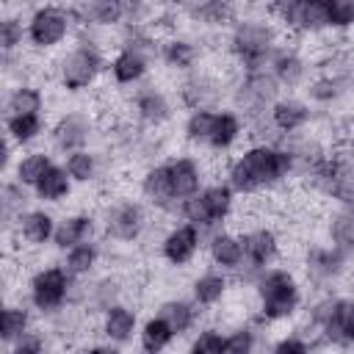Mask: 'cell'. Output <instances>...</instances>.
<instances>
[{
    "mask_svg": "<svg viewBox=\"0 0 354 354\" xmlns=\"http://www.w3.org/2000/svg\"><path fill=\"white\" fill-rule=\"evenodd\" d=\"M318 343L307 335V332H285L282 337H277L274 343H271V351H277V354H307L310 348H315Z\"/></svg>",
    "mask_w": 354,
    "mask_h": 354,
    "instance_id": "obj_47",
    "label": "cell"
},
{
    "mask_svg": "<svg viewBox=\"0 0 354 354\" xmlns=\"http://www.w3.org/2000/svg\"><path fill=\"white\" fill-rule=\"evenodd\" d=\"M224 180L241 196L274 191L293 180V155L282 141H252L227 160Z\"/></svg>",
    "mask_w": 354,
    "mask_h": 354,
    "instance_id": "obj_1",
    "label": "cell"
},
{
    "mask_svg": "<svg viewBox=\"0 0 354 354\" xmlns=\"http://www.w3.org/2000/svg\"><path fill=\"white\" fill-rule=\"evenodd\" d=\"M202 246H205V235H202V230L196 227V224H191V221H180V224H171L163 235H160V241H158V252H160V257L171 266V268H185V266H191L194 260H196V254L202 252Z\"/></svg>",
    "mask_w": 354,
    "mask_h": 354,
    "instance_id": "obj_15",
    "label": "cell"
},
{
    "mask_svg": "<svg viewBox=\"0 0 354 354\" xmlns=\"http://www.w3.org/2000/svg\"><path fill=\"white\" fill-rule=\"evenodd\" d=\"M354 268V252L324 241V243H310L304 254V274L307 282L315 285V290H332L335 282H340L346 274Z\"/></svg>",
    "mask_w": 354,
    "mask_h": 354,
    "instance_id": "obj_11",
    "label": "cell"
},
{
    "mask_svg": "<svg viewBox=\"0 0 354 354\" xmlns=\"http://www.w3.org/2000/svg\"><path fill=\"white\" fill-rule=\"evenodd\" d=\"M343 149H346L348 155H354V130L348 133V138H346V147H343Z\"/></svg>",
    "mask_w": 354,
    "mask_h": 354,
    "instance_id": "obj_51",
    "label": "cell"
},
{
    "mask_svg": "<svg viewBox=\"0 0 354 354\" xmlns=\"http://www.w3.org/2000/svg\"><path fill=\"white\" fill-rule=\"evenodd\" d=\"M304 188L337 205H354V155H348L346 149H332L304 183Z\"/></svg>",
    "mask_w": 354,
    "mask_h": 354,
    "instance_id": "obj_9",
    "label": "cell"
},
{
    "mask_svg": "<svg viewBox=\"0 0 354 354\" xmlns=\"http://www.w3.org/2000/svg\"><path fill=\"white\" fill-rule=\"evenodd\" d=\"M188 348L196 354H221L227 351V335L218 326H202L188 343Z\"/></svg>",
    "mask_w": 354,
    "mask_h": 354,
    "instance_id": "obj_45",
    "label": "cell"
},
{
    "mask_svg": "<svg viewBox=\"0 0 354 354\" xmlns=\"http://www.w3.org/2000/svg\"><path fill=\"white\" fill-rule=\"evenodd\" d=\"M28 329H33V307L25 304V301H6L3 315H0V343H3V348H8Z\"/></svg>",
    "mask_w": 354,
    "mask_h": 354,
    "instance_id": "obj_36",
    "label": "cell"
},
{
    "mask_svg": "<svg viewBox=\"0 0 354 354\" xmlns=\"http://www.w3.org/2000/svg\"><path fill=\"white\" fill-rule=\"evenodd\" d=\"M279 44H282V28L271 17L243 14L227 28V53L241 72L268 69Z\"/></svg>",
    "mask_w": 354,
    "mask_h": 354,
    "instance_id": "obj_2",
    "label": "cell"
},
{
    "mask_svg": "<svg viewBox=\"0 0 354 354\" xmlns=\"http://www.w3.org/2000/svg\"><path fill=\"white\" fill-rule=\"evenodd\" d=\"M271 116V127L279 138L293 136L299 130H307L313 122V105L307 102V97H296V94H279L274 100V105L268 108Z\"/></svg>",
    "mask_w": 354,
    "mask_h": 354,
    "instance_id": "obj_17",
    "label": "cell"
},
{
    "mask_svg": "<svg viewBox=\"0 0 354 354\" xmlns=\"http://www.w3.org/2000/svg\"><path fill=\"white\" fill-rule=\"evenodd\" d=\"M97 133V122L88 111L83 108H69L64 113L55 116V122L47 127V136H50V144L55 152L61 155H69V152H77V149H86L91 144Z\"/></svg>",
    "mask_w": 354,
    "mask_h": 354,
    "instance_id": "obj_13",
    "label": "cell"
},
{
    "mask_svg": "<svg viewBox=\"0 0 354 354\" xmlns=\"http://www.w3.org/2000/svg\"><path fill=\"white\" fill-rule=\"evenodd\" d=\"M44 91L39 83H30V80H17L8 91H6V100H3V108L6 113H44Z\"/></svg>",
    "mask_w": 354,
    "mask_h": 354,
    "instance_id": "obj_35",
    "label": "cell"
},
{
    "mask_svg": "<svg viewBox=\"0 0 354 354\" xmlns=\"http://www.w3.org/2000/svg\"><path fill=\"white\" fill-rule=\"evenodd\" d=\"M53 163H55V160H53V155H50L47 149H33V152H25V155L17 158L14 171H11L8 177H14L17 183H22V185H28V188L33 191V185L41 180V174H44Z\"/></svg>",
    "mask_w": 354,
    "mask_h": 354,
    "instance_id": "obj_38",
    "label": "cell"
},
{
    "mask_svg": "<svg viewBox=\"0 0 354 354\" xmlns=\"http://www.w3.org/2000/svg\"><path fill=\"white\" fill-rule=\"evenodd\" d=\"M130 111L136 116V124H141L147 130H160L174 119L177 100H171L155 83H141L130 94Z\"/></svg>",
    "mask_w": 354,
    "mask_h": 354,
    "instance_id": "obj_14",
    "label": "cell"
},
{
    "mask_svg": "<svg viewBox=\"0 0 354 354\" xmlns=\"http://www.w3.org/2000/svg\"><path fill=\"white\" fill-rule=\"evenodd\" d=\"M177 340V335H174V329L155 313V315H149L141 326H138V346L147 351V354H158V351H163V348H169L171 343Z\"/></svg>",
    "mask_w": 354,
    "mask_h": 354,
    "instance_id": "obj_39",
    "label": "cell"
},
{
    "mask_svg": "<svg viewBox=\"0 0 354 354\" xmlns=\"http://www.w3.org/2000/svg\"><path fill=\"white\" fill-rule=\"evenodd\" d=\"M64 166H66L69 177L75 180V185H91V183L100 177V171H102V160H100V155L91 152L88 147L64 155Z\"/></svg>",
    "mask_w": 354,
    "mask_h": 354,
    "instance_id": "obj_40",
    "label": "cell"
},
{
    "mask_svg": "<svg viewBox=\"0 0 354 354\" xmlns=\"http://www.w3.org/2000/svg\"><path fill=\"white\" fill-rule=\"evenodd\" d=\"M28 207H33L30 205V188L17 183L14 177H8L0 188V221H3V235L6 238L14 235V224Z\"/></svg>",
    "mask_w": 354,
    "mask_h": 354,
    "instance_id": "obj_29",
    "label": "cell"
},
{
    "mask_svg": "<svg viewBox=\"0 0 354 354\" xmlns=\"http://www.w3.org/2000/svg\"><path fill=\"white\" fill-rule=\"evenodd\" d=\"M310 3H315V6H321V8H332L337 0H310Z\"/></svg>",
    "mask_w": 354,
    "mask_h": 354,
    "instance_id": "obj_52",
    "label": "cell"
},
{
    "mask_svg": "<svg viewBox=\"0 0 354 354\" xmlns=\"http://www.w3.org/2000/svg\"><path fill=\"white\" fill-rule=\"evenodd\" d=\"M72 185H75V180L69 177L66 166L64 163H53L41 174V180L33 185V196L41 205H58V202H64V199L72 196Z\"/></svg>",
    "mask_w": 354,
    "mask_h": 354,
    "instance_id": "obj_33",
    "label": "cell"
},
{
    "mask_svg": "<svg viewBox=\"0 0 354 354\" xmlns=\"http://www.w3.org/2000/svg\"><path fill=\"white\" fill-rule=\"evenodd\" d=\"M241 238H243V254H246L243 263L257 266V268H268L279 260L282 238L271 224H254V227L243 230Z\"/></svg>",
    "mask_w": 354,
    "mask_h": 354,
    "instance_id": "obj_19",
    "label": "cell"
},
{
    "mask_svg": "<svg viewBox=\"0 0 354 354\" xmlns=\"http://www.w3.org/2000/svg\"><path fill=\"white\" fill-rule=\"evenodd\" d=\"M100 230L108 241L133 246L138 243L149 230V205L136 196L111 199L100 207Z\"/></svg>",
    "mask_w": 354,
    "mask_h": 354,
    "instance_id": "obj_6",
    "label": "cell"
},
{
    "mask_svg": "<svg viewBox=\"0 0 354 354\" xmlns=\"http://www.w3.org/2000/svg\"><path fill=\"white\" fill-rule=\"evenodd\" d=\"M205 249H207L210 263H213L216 268H221V271H235V268H241L243 260H246L241 232L227 230V227H218V230L205 241Z\"/></svg>",
    "mask_w": 354,
    "mask_h": 354,
    "instance_id": "obj_26",
    "label": "cell"
},
{
    "mask_svg": "<svg viewBox=\"0 0 354 354\" xmlns=\"http://www.w3.org/2000/svg\"><path fill=\"white\" fill-rule=\"evenodd\" d=\"M100 260H102V246L94 238H88V241H80V243L69 246L64 252V260L61 263H64V268L75 279H88V277H94Z\"/></svg>",
    "mask_w": 354,
    "mask_h": 354,
    "instance_id": "obj_34",
    "label": "cell"
},
{
    "mask_svg": "<svg viewBox=\"0 0 354 354\" xmlns=\"http://www.w3.org/2000/svg\"><path fill=\"white\" fill-rule=\"evenodd\" d=\"M3 6H6V11H25V8H36V6H41V0H3Z\"/></svg>",
    "mask_w": 354,
    "mask_h": 354,
    "instance_id": "obj_50",
    "label": "cell"
},
{
    "mask_svg": "<svg viewBox=\"0 0 354 354\" xmlns=\"http://www.w3.org/2000/svg\"><path fill=\"white\" fill-rule=\"evenodd\" d=\"M216 113L218 108H199V111H188V116L183 119V138L194 147H207L213 124H216Z\"/></svg>",
    "mask_w": 354,
    "mask_h": 354,
    "instance_id": "obj_42",
    "label": "cell"
},
{
    "mask_svg": "<svg viewBox=\"0 0 354 354\" xmlns=\"http://www.w3.org/2000/svg\"><path fill=\"white\" fill-rule=\"evenodd\" d=\"M72 285H75V277L64 268V263H47L28 277V304L39 315L50 318L58 310L69 307Z\"/></svg>",
    "mask_w": 354,
    "mask_h": 354,
    "instance_id": "obj_8",
    "label": "cell"
},
{
    "mask_svg": "<svg viewBox=\"0 0 354 354\" xmlns=\"http://www.w3.org/2000/svg\"><path fill=\"white\" fill-rule=\"evenodd\" d=\"M47 130L44 113H6V136L22 149L41 138Z\"/></svg>",
    "mask_w": 354,
    "mask_h": 354,
    "instance_id": "obj_37",
    "label": "cell"
},
{
    "mask_svg": "<svg viewBox=\"0 0 354 354\" xmlns=\"http://www.w3.org/2000/svg\"><path fill=\"white\" fill-rule=\"evenodd\" d=\"M326 241L354 252V205H337L326 218Z\"/></svg>",
    "mask_w": 354,
    "mask_h": 354,
    "instance_id": "obj_41",
    "label": "cell"
},
{
    "mask_svg": "<svg viewBox=\"0 0 354 354\" xmlns=\"http://www.w3.org/2000/svg\"><path fill=\"white\" fill-rule=\"evenodd\" d=\"M138 313L133 304L119 301L113 307H108L105 313H100V324H97V335L113 346H127L133 337H138Z\"/></svg>",
    "mask_w": 354,
    "mask_h": 354,
    "instance_id": "obj_20",
    "label": "cell"
},
{
    "mask_svg": "<svg viewBox=\"0 0 354 354\" xmlns=\"http://www.w3.org/2000/svg\"><path fill=\"white\" fill-rule=\"evenodd\" d=\"M246 136V124L241 119V113L235 108H218L216 113V124H213V133H210V141L205 149L210 152H230L241 138Z\"/></svg>",
    "mask_w": 354,
    "mask_h": 354,
    "instance_id": "obj_30",
    "label": "cell"
},
{
    "mask_svg": "<svg viewBox=\"0 0 354 354\" xmlns=\"http://www.w3.org/2000/svg\"><path fill=\"white\" fill-rule=\"evenodd\" d=\"M97 230H100V216L97 213H91V210H72V213L58 218L55 235H53V246L58 252H66L69 246L94 238Z\"/></svg>",
    "mask_w": 354,
    "mask_h": 354,
    "instance_id": "obj_25",
    "label": "cell"
},
{
    "mask_svg": "<svg viewBox=\"0 0 354 354\" xmlns=\"http://www.w3.org/2000/svg\"><path fill=\"white\" fill-rule=\"evenodd\" d=\"M25 41H28V19H22L19 11H6L0 19V50L19 53Z\"/></svg>",
    "mask_w": 354,
    "mask_h": 354,
    "instance_id": "obj_43",
    "label": "cell"
},
{
    "mask_svg": "<svg viewBox=\"0 0 354 354\" xmlns=\"http://www.w3.org/2000/svg\"><path fill=\"white\" fill-rule=\"evenodd\" d=\"M282 86L277 83V77L271 75V69H257V72H241L232 83H230V102L232 108L241 113L243 124L268 116V108L274 105V100L279 97Z\"/></svg>",
    "mask_w": 354,
    "mask_h": 354,
    "instance_id": "obj_7",
    "label": "cell"
},
{
    "mask_svg": "<svg viewBox=\"0 0 354 354\" xmlns=\"http://www.w3.org/2000/svg\"><path fill=\"white\" fill-rule=\"evenodd\" d=\"M227 94H230V83L218 72H210V69H194L183 75V80L174 88V100L185 111L218 108Z\"/></svg>",
    "mask_w": 354,
    "mask_h": 354,
    "instance_id": "obj_12",
    "label": "cell"
},
{
    "mask_svg": "<svg viewBox=\"0 0 354 354\" xmlns=\"http://www.w3.org/2000/svg\"><path fill=\"white\" fill-rule=\"evenodd\" d=\"M55 224H58V218H55L50 210H44V207H28V210L17 218V224H14V235L6 238V241L11 243V241L17 238V241H22V246L41 249V246L53 243Z\"/></svg>",
    "mask_w": 354,
    "mask_h": 354,
    "instance_id": "obj_21",
    "label": "cell"
},
{
    "mask_svg": "<svg viewBox=\"0 0 354 354\" xmlns=\"http://www.w3.org/2000/svg\"><path fill=\"white\" fill-rule=\"evenodd\" d=\"M340 337H343V346L354 343V296L343 299V307H340Z\"/></svg>",
    "mask_w": 354,
    "mask_h": 354,
    "instance_id": "obj_49",
    "label": "cell"
},
{
    "mask_svg": "<svg viewBox=\"0 0 354 354\" xmlns=\"http://www.w3.org/2000/svg\"><path fill=\"white\" fill-rule=\"evenodd\" d=\"M304 3H307V0H266V11H268V17L288 33V30L293 28L296 14L301 11Z\"/></svg>",
    "mask_w": 354,
    "mask_h": 354,
    "instance_id": "obj_46",
    "label": "cell"
},
{
    "mask_svg": "<svg viewBox=\"0 0 354 354\" xmlns=\"http://www.w3.org/2000/svg\"><path fill=\"white\" fill-rule=\"evenodd\" d=\"M257 299V318L263 324L290 321L301 310V282L285 266H268L260 271L257 282L252 285Z\"/></svg>",
    "mask_w": 354,
    "mask_h": 354,
    "instance_id": "obj_4",
    "label": "cell"
},
{
    "mask_svg": "<svg viewBox=\"0 0 354 354\" xmlns=\"http://www.w3.org/2000/svg\"><path fill=\"white\" fill-rule=\"evenodd\" d=\"M230 285H232V279L227 277V271H221L216 266L213 268H205L202 274H196L191 279V299L202 310H213V307H218L227 299Z\"/></svg>",
    "mask_w": 354,
    "mask_h": 354,
    "instance_id": "obj_28",
    "label": "cell"
},
{
    "mask_svg": "<svg viewBox=\"0 0 354 354\" xmlns=\"http://www.w3.org/2000/svg\"><path fill=\"white\" fill-rule=\"evenodd\" d=\"M124 293H127V279L119 271H105L100 277H88L83 310H86V315H100L108 307L124 301Z\"/></svg>",
    "mask_w": 354,
    "mask_h": 354,
    "instance_id": "obj_18",
    "label": "cell"
},
{
    "mask_svg": "<svg viewBox=\"0 0 354 354\" xmlns=\"http://www.w3.org/2000/svg\"><path fill=\"white\" fill-rule=\"evenodd\" d=\"M158 315L174 329L177 337H183V335H188V332L196 326V321H199V315H202V307H199L194 299L171 296V299H163V301L158 304Z\"/></svg>",
    "mask_w": 354,
    "mask_h": 354,
    "instance_id": "obj_31",
    "label": "cell"
},
{
    "mask_svg": "<svg viewBox=\"0 0 354 354\" xmlns=\"http://www.w3.org/2000/svg\"><path fill=\"white\" fill-rule=\"evenodd\" d=\"M149 69H152V58H147L144 53H136L130 47H119L108 58V77L119 88H124V86H141L147 80Z\"/></svg>",
    "mask_w": 354,
    "mask_h": 354,
    "instance_id": "obj_23",
    "label": "cell"
},
{
    "mask_svg": "<svg viewBox=\"0 0 354 354\" xmlns=\"http://www.w3.org/2000/svg\"><path fill=\"white\" fill-rule=\"evenodd\" d=\"M47 346H50V343H47V335H44V332L28 329V332H25L22 337H17L6 351H8V354H41Z\"/></svg>",
    "mask_w": 354,
    "mask_h": 354,
    "instance_id": "obj_48",
    "label": "cell"
},
{
    "mask_svg": "<svg viewBox=\"0 0 354 354\" xmlns=\"http://www.w3.org/2000/svg\"><path fill=\"white\" fill-rule=\"evenodd\" d=\"M268 69H271V75L277 77V83L282 88H304V83L310 80V64H307V58L301 55V50L288 47V44H279L277 47Z\"/></svg>",
    "mask_w": 354,
    "mask_h": 354,
    "instance_id": "obj_24",
    "label": "cell"
},
{
    "mask_svg": "<svg viewBox=\"0 0 354 354\" xmlns=\"http://www.w3.org/2000/svg\"><path fill=\"white\" fill-rule=\"evenodd\" d=\"M169 3H171V6H174V0H169Z\"/></svg>",
    "mask_w": 354,
    "mask_h": 354,
    "instance_id": "obj_53",
    "label": "cell"
},
{
    "mask_svg": "<svg viewBox=\"0 0 354 354\" xmlns=\"http://www.w3.org/2000/svg\"><path fill=\"white\" fill-rule=\"evenodd\" d=\"M263 326H268V324H263L254 315L252 321H243L232 332H227V354H249V351H254L260 346L257 337H260V329Z\"/></svg>",
    "mask_w": 354,
    "mask_h": 354,
    "instance_id": "obj_44",
    "label": "cell"
},
{
    "mask_svg": "<svg viewBox=\"0 0 354 354\" xmlns=\"http://www.w3.org/2000/svg\"><path fill=\"white\" fill-rule=\"evenodd\" d=\"M138 194L149 205V210H158V213H166V216H174L180 210V199L174 196L166 160L147 163V169L138 177Z\"/></svg>",
    "mask_w": 354,
    "mask_h": 354,
    "instance_id": "obj_16",
    "label": "cell"
},
{
    "mask_svg": "<svg viewBox=\"0 0 354 354\" xmlns=\"http://www.w3.org/2000/svg\"><path fill=\"white\" fill-rule=\"evenodd\" d=\"M102 72H108V58L102 44L94 39V30H77L75 44L55 58V80L66 94L88 91Z\"/></svg>",
    "mask_w": 354,
    "mask_h": 354,
    "instance_id": "obj_3",
    "label": "cell"
},
{
    "mask_svg": "<svg viewBox=\"0 0 354 354\" xmlns=\"http://www.w3.org/2000/svg\"><path fill=\"white\" fill-rule=\"evenodd\" d=\"M169 166V177H171V188L174 196L183 202L188 196H194L202 185H205V169L194 155H171L166 160Z\"/></svg>",
    "mask_w": 354,
    "mask_h": 354,
    "instance_id": "obj_27",
    "label": "cell"
},
{
    "mask_svg": "<svg viewBox=\"0 0 354 354\" xmlns=\"http://www.w3.org/2000/svg\"><path fill=\"white\" fill-rule=\"evenodd\" d=\"M158 61H163L171 72L188 75V72L199 69V61H202V44H199L194 36L169 33L166 39H160Z\"/></svg>",
    "mask_w": 354,
    "mask_h": 354,
    "instance_id": "obj_22",
    "label": "cell"
},
{
    "mask_svg": "<svg viewBox=\"0 0 354 354\" xmlns=\"http://www.w3.org/2000/svg\"><path fill=\"white\" fill-rule=\"evenodd\" d=\"M75 33V22L66 6L41 3L28 14V44L39 53L58 50Z\"/></svg>",
    "mask_w": 354,
    "mask_h": 354,
    "instance_id": "obj_10",
    "label": "cell"
},
{
    "mask_svg": "<svg viewBox=\"0 0 354 354\" xmlns=\"http://www.w3.org/2000/svg\"><path fill=\"white\" fill-rule=\"evenodd\" d=\"M301 91H304V97H307L310 105H321V108L335 105V102H340V100L348 94L343 75H337V72H324V69H321L315 77H310Z\"/></svg>",
    "mask_w": 354,
    "mask_h": 354,
    "instance_id": "obj_32",
    "label": "cell"
},
{
    "mask_svg": "<svg viewBox=\"0 0 354 354\" xmlns=\"http://www.w3.org/2000/svg\"><path fill=\"white\" fill-rule=\"evenodd\" d=\"M235 191L227 180H216V183H207L202 185L194 196L183 199L180 202V216L191 224H196L205 235V241L230 221V216L235 213Z\"/></svg>",
    "mask_w": 354,
    "mask_h": 354,
    "instance_id": "obj_5",
    "label": "cell"
}]
</instances>
